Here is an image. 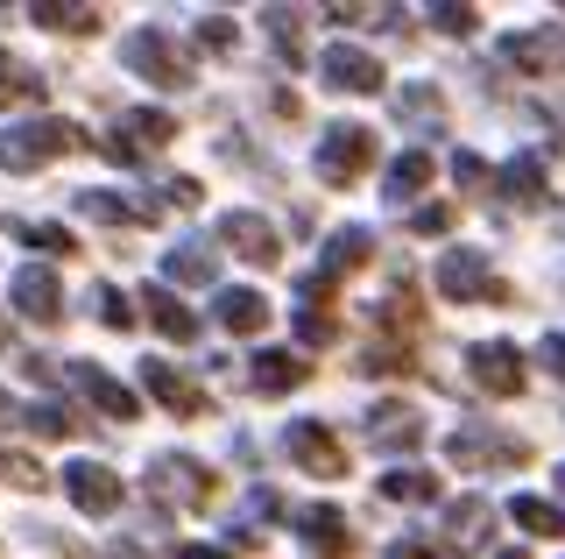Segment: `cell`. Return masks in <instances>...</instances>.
<instances>
[{"label":"cell","mask_w":565,"mask_h":559,"mask_svg":"<svg viewBox=\"0 0 565 559\" xmlns=\"http://www.w3.org/2000/svg\"><path fill=\"white\" fill-rule=\"evenodd\" d=\"M93 135H78L71 120H29V128H0V170H43L50 156H71V149H85Z\"/></svg>","instance_id":"1"},{"label":"cell","mask_w":565,"mask_h":559,"mask_svg":"<svg viewBox=\"0 0 565 559\" xmlns=\"http://www.w3.org/2000/svg\"><path fill=\"white\" fill-rule=\"evenodd\" d=\"M375 164V135L367 128H353V120H340V128H326L318 135V178H326L332 191H347L361 170Z\"/></svg>","instance_id":"2"},{"label":"cell","mask_w":565,"mask_h":559,"mask_svg":"<svg viewBox=\"0 0 565 559\" xmlns=\"http://www.w3.org/2000/svg\"><path fill=\"white\" fill-rule=\"evenodd\" d=\"M431 284H438V298H446V305L509 298V291L488 276V255H481V249H446V255H438V270H431Z\"/></svg>","instance_id":"3"},{"label":"cell","mask_w":565,"mask_h":559,"mask_svg":"<svg viewBox=\"0 0 565 559\" xmlns=\"http://www.w3.org/2000/svg\"><path fill=\"white\" fill-rule=\"evenodd\" d=\"M149 488L170 496V503H191V510H205V503L220 496V482H212L191 453H156V461H149Z\"/></svg>","instance_id":"4"},{"label":"cell","mask_w":565,"mask_h":559,"mask_svg":"<svg viewBox=\"0 0 565 559\" xmlns=\"http://www.w3.org/2000/svg\"><path fill=\"white\" fill-rule=\"evenodd\" d=\"M502 57L530 78H552L565 72V29H516V36H502Z\"/></svg>","instance_id":"5"},{"label":"cell","mask_w":565,"mask_h":559,"mask_svg":"<svg viewBox=\"0 0 565 559\" xmlns=\"http://www.w3.org/2000/svg\"><path fill=\"white\" fill-rule=\"evenodd\" d=\"M282 446H290V461L305 467V475H347V453H340V440H332L326 425H311V418H297L290 432H282Z\"/></svg>","instance_id":"6"},{"label":"cell","mask_w":565,"mask_h":559,"mask_svg":"<svg viewBox=\"0 0 565 559\" xmlns=\"http://www.w3.org/2000/svg\"><path fill=\"white\" fill-rule=\"evenodd\" d=\"M220 241H226L241 262H255V270H276V262H282L276 226L262 220V213H226V220H220Z\"/></svg>","instance_id":"7"},{"label":"cell","mask_w":565,"mask_h":559,"mask_svg":"<svg viewBox=\"0 0 565 559\" xmlns=\"http://www.w3.org/2000/svg\"><path fill=\"white\" fill-rule=\"evenodd\" d=\"M141 382H149V397H156L170 418H199V411H205V390H199L184 369H177V361H141Z\"/></svg>","instance_id":"8"},{"label":"cell","mask_w":565,"mask_h":559,"mask_svg":"<svg viewBox=\"0 0 565 559\" xmlns=\"http://www.w3.org/2000/svg\"><path fill=\"white\" fill-rule=\"evenodd\" d=\"M64 496L78 503L85 517H106V510H120V475L99 467V461H78V467H64Z\"/></svg>","instance_id":"9"},{"label":"cell","mask_w":565,"mask_h":559,"mask_svg":"<svg viewBox=\"0 0 565 559\" xmlns=\"http://www.w3.org/2000/svg\"><path fill=\"white\" fill-rule=\"evenodd\" d=\"M318 72H326L332 93H375L382 85V64L367 57V50H353V43H332L326 57H318Z\"/></svg>","instance_id":"10"},{"label":"cell","mask_w":565,"mask_h":559,"mask_svg":"<svg viewBox=\"0 0 565 559\" xmlns=\"http://www.w3.org/2000/svg\"><path fill=\"white\" fill-rule=\"evenodd\" d=\"M473 382H481L488 397H523V355L509 340H494V347H473Z\"/></svg>","instance_id":"11"},{"label":"cell","mask_w":565,"mask_h":559,"mask_svg":"<svg viewBox=\"0 0 565 559\" xmlns=\"http://www.w3.org/2000/svg\"><path fill=\"white\" fill-rule=\"evenodd\" d=\"M452 461L459 467H523L530 446L502 440V432H452Z\"/></svg>","instance_id":"12"},{"label":"cell","mask_w":565,"mask_h":559,"mask_svg":"<svg viewBox=\"0 0 565 559\" xmlns=\"http://www.w3.org/2000/svg\"><path fill=\"white\" fill-rule=\"evenodd\" d=\"M14 312H22V319H35V326H57V319H64V291H57V276L29 262V270L14 276Z\"/></svg>","instance_id":"13"},{"label":"cell","mask_w":565,"mask_h":559,"mask_svg":"<svg viewBox=\"0 0 565 559\" xmlns=\"http://www.w3.org/2000/svg\"><path fill=\"white\" fill-rule=\"evenodd\" d=\"M128 64L135 72H149L156 85H191V64L170 50V36H156V29H141V36H128Z\"/></svg>","instance_id":"14"},{"label":"cell","mask_w":565,"mask_h":559,"mask_svg":"<svg viewBox=\"0 0 565 559\" xmlns=\"http://www.w3.org/2000/svg\"><path fill=\"white\" fill-rule=\"evenodd\" d=\"M424 440V418L411 404H375L367 411V446H382V453H411Z\"/></svg>","instance_id":"15"},{"label":"cell","mask_w":565,"mask_h":559,"mask_svg":"<svg viewBox=\"0 0 565 559\" xmlns=\"http://www.w3.org/2000/svg\"><path fill=\"white\" fill-rule=\"evenodd\" d=\"M297 531H305V546L318 559H347L353 552V531H347V517L332 510V503H311V510H297Z\"/></svg>","instance_id":"16"},{"label":"cell","mask_w":565,"mask_h":559,"mask_svg":"<svg viewBox=\"0 0 565 559\" xmlns=\"http://www.w3.org/2000/svg\"><path fill=\"white\" fill-rule=\"evenodd\" d=\"M247 382H255L262 397H282V390H297V382H311V361H305V355H290V347H269V355H255Z\"/></svg>","instance_id":"17"},{"label":"cell","mask_w":565,"mask_h":559,"mask_svg":"<svg viewBox=\"0 0 565 559\" xmlns=\"http://www.w3.org/2000/svg\"><path fill=\"white\" fill-rule=\"evenodd\" d=\"M71 382H78V397H93V404L106 411V418H135V397L128 390H120V382L114 376H106V369H93V361H71V369H64Z\"/></svg>","instance_id":"18"},{"label":"cell","mask_w":565,"mask_h":559,"mask_svg":"<svg viewBox=\"0 0 565 559\" xmlns=\"http://www.w3.org/2000/svg\"><path fill=\"white\" fill-rule=\"evenodd\" d=\"M367 249H375V234H367V226H340V234L326 241V270H318V276H326V284H340V276H353L367 262Z\"/></svg>","instance_id":"19"},{"label":"cell","mask_w":565,"mask_h":559,"mask_svg":"<svg viewBox=\"0 0 565 559\" xmlns=\"http://www.w3.org/2000/svg\"><path fill=\"white\" fill-rule=\"evenodd\" d=\"M220 326L226 334H262L269 326V305H262V291H220Z\"/></svg>","instance_id":"20"},{"label":"cell","mask_w":565,"mask_h":559,"mask_svg":"<svg viewBox=\"0 0 565 559\" xmlns=\"http://www.w3.org/2000/svg\"><path fill=\"white\" fill-rule=\"evenodd\" d=\"M141 305H149V326H156L163 340H191V334H199V319H191V312L177 305L170 291H141Z\"/></svg>","instance_id":"21"},{"label":"cell","mask_w":565,"mask_h":559,"mask_svg":"<svg viewBox=\"0 0 565 559\" xmlns=\"http://www.w3.org/2000/svg\"><path fill=\"white\" fill-rule=\"evenodd\" d=\"M78 213L106 220V226H135V220H156V205H128V199H114V191H78Z\"/></svg>","instance_id":"22"},{"label":"cell","mask_w":565,"mask_h":559,"mask_svg":"<svg viewBox=\"0 0 565 559\" xmlns=\"http://www.w3.org/2000/svg\"><path fill=\"white\" fill-rule=\"evenodd\" d=\"M120 128L135 135V143H128L135 156H141V149H163V143H177V120H170L163 107H135L128 120H120Z\"/></svg>","instance_id":"23"},{"label":"cell","mask_w":565,"mask_h":559,"mask_svg":"<svg viewBox=\"0 0 565 559\" xmlns=\"http://www.w3.org/2000/svg\"><path fill=\"white\" fill-rule=\"evenodd\" d=\"M502 199L509 205H537L544 199V164H537V156H516V164L502 170Z\"/></svg>","instance_id":"24"},{"label":"cell","mask_w":565,"mask_h":559,"mask_svg":"<svg viewBox=\"0 0 565 559\" xmlns=\"http://www.w3.org/2000/svg\"><path fill=\"white\" fill-rule=\"evenodd\" d=\"M375 326H388V334H403V340H417V334H424V312H417V291L403 284L396 298H382V305H375Z\"/></svg>","instance_id":"25"},{"label":"cell","mask_w":565,"mask_h":559,"mask_svg":"<svg viewBox=\"0 0 565 559\" xmlns=\"http://www.w3.org/2000/svg\"><path fill=\"white\" fill-rule=\"evenodd\" d=\"M29 22L43 29H64V36H85V29H99V8H64V0H35Z\"/></svg>","instance_id":"26"},{"label":"cell","mask_w":565,"mask_h":559,"mask_svg":"<svg viewBox=\"0 0 565 559\" xmlns=\"http://www.w3.org/2000/svg\"><path fill=\"white\" fill-rule=\"evenodd\" d=\"M509 517H516L523 531H537V538H565V510H558V503H544V496H516V503H509Z\"/></svg>","instance_id":"27"},{"label":"cell","mask_w":565,"mask_h":559,"mask_svg":"<svg viewBox=\"0 0 565 559\" xmlns=\"http://www.w3.org/2000/svg\"><path fill=\"white\" fill-rule=\"evenodd\" d=\"M8 234L29 241L35 255H71V226H57V220H8Z\"/></svg>","instance_id":"28"},{"label":"cell","mask_w":565,"mask_h":559,"mask_svg":"<svg viewBox=\"0 0 565 559\" xmlns=\"http://www.w3.org/2000/svg\"><path fill=\"white\" fill-rule=\"evenodd\" d=\"M22 99H43V78H35L22 57L0 50V107H22Z\"/></svg>","instance_id":"29"},{"label":"cell","mask_w":565,"mask_h":559,"mask_svg":"<svg viewBox=\"0 0 565 559\" xmlns=\"http://www.w3.org/2000/svg\"><path fill=\"white\" fill-rule=\"evenodd\" d=\"M14 418H22L35 440H71V432H78V418H71L64 404H29V411H14Z\"/></svg>","instance_id":"30"},{"label":"cell","mask_w":565,"mask_h":559,"mask_svg":"<svg viewBox=\"0 0 565 559\" xmlns=\"http://www.w3.org/2000/svg\"><path fill=\"white\" fill-rule=\"evenodd\" d=\"M382 496H396V503H438V475H424V467L382 475Z\"/></svg>","instance_id":"31"},{"label":"cell","mask_w":565,"mask_h":559,"mask_svg":"<svg viewBox=\"0 0 565 559\" xmlns=\"http://www.w3.org/2000/svg\"><path fill=\"white\" fill-rule=\"evenodd\" d=\"M431 184V149H411L396 170H388V199H411V191Z\"/></svg>","instance_id":"32"},{"label":"cell","mask_w":565,"mask_h":559,"mask_svg":"<svg viewBox=\"0 0 565 559\" xmlns=\"http://www.w3.org/2000/svg\"><path fill=\"white\" fill-rule=\"evenodd\" d=\"M481 531H488V503H481V496L452 503V546H459V552H467V546H481Z\"/></svg>","instance_id":"33"},{"label":"cell","mask_w":565,"mask_h":559,"mask_svg":"<svg viewBox=\"0 0 565 559\" xmlns=\"http://www.w3.org/2000/svg\"><path fill=\"white\" fill-rule=\"evenodd\" d=\"M262 22H269V36L282 43V57H290V64H305V36H297V22H305V14H297V8H269Z\"/></svg>","instance_id":"34"},{"label":"cell","mask_w":565,"mask_h":559,"mask_svg":"<svg viewBox=\"0 0 565 559\" xmlns=\"http://www.w3.org/2000/svg\"><path fill=\"white\" fill-rule=\"evenodd\" d=\"M212 270H220L212 249H170V276H177V284H212Z\"/></svg>","instance_id":"35"},{"label":"cell","mask_w":565,"mask_h":559,"mask_svg":"<svg viewBox=\"0 0 565 559\" xmlns=\"http://www.w3.org/2000/svg\"><path fill=\"white\" fill-rule=\"evenodd\" d=\"M361 369H367V376H411V369H417V355H411V347H388V340H375Z\"/></svg>","instance_id":"36"},{"label":"cell","mask_w":565,"mask_h":559,"mask_svg":"<svg viewBox=\"0 0 565 559\" xmlns=\"http://www.w3.org/2000/svg\"><path fill=\"white\" fill-rule=\"evenodd\" d=\"M332 334H340V319H332V312H318V305H297V340H305V347H326Z\"/></svg>","instance_id":"37"},{"label":"cell","mask_w":565,"mask_h":559,"mask_svg":"<svg viewBox=\"0 0 565 559\" xmlns=\"http://www.w3.org/2000/svg\"><path fill=\"white\" fill-rule=\"evenodd\" d=\"M93 305H99V319L114 326V334H128V326H135V312H128V298H120L114 284H93Z\"/></svg>","instance_id":"38"},{"label":"cell","mask_w":565,"mask_h":559,"mask_svg":"<svg viewBox=\"0 0 565 559\" xmlns=\"http://www.w3.org/2000/svg\"><path fill=\"white\" fill-rule=\"evenodd\" d=\"M0 475H8L14 488H43V482H50V475H43V467H35V461H29V453H0Z\"/></svg>","instance_id":"39"},{"label":"cell","mask_w":565,"mask_h":559,"mask_svg":"<svg viewBox=\"0 0 565 559\" xmlns=\"http://www.w3.org/2000/svg\"><path fill=\"white\" fill-rule=\"evenodd\" d=\"M199 43H212V50H234V14H199Z\"/></svg>","instance_id":"40"},{"label":"cell","mask_w":565,"mask_h":559,"mask_svg":"<svg viewBox=\"0 0 565 559\" xmlns=\"http://www.w3.org/2000/svg\"><path fill=\"white\" fill-rule=\"evenodd\" d=\"M403 114H411V120H424V114H431V120H438V114H446V99H438L431 85H411V93H403Z\"/></svg>","instance_id":"41"},{"label":"cell","mask_w":565,"mask_h":559,"mask_svg":"<svg viewBox=\"0 0 565 559\" xmlns=\"http://www.w3.org/2000/svg\"><path fill=\"white\" fill-rule=\"evenodd\" d=\"M452 178L467 184V191H488V164H481V156L467 149V156H452Z\"/></svg>","instance_id":"42"},{"label":"cell","mask_w":565,"mask_h":559,"mask_svg":"<svg viewBox=\"0 0 565 559\" xmlns=\"http://www.w3.org/2000/svg\"><path fill=\"white\" fill-rule=\"evenodd\" d=\"M431 22L446 29V36H467V29L481 22V14H473V8H431Z\"/></svg>","instance_id":"43"},{"label":"cell","mask_w":565,"mask_h":559,"mask_svg":"<svg viewBox=\"0 0 565 559\" xmlns=\"http://www.w3.org/2000/svg\"><path fill=\"white\" fill-rule=\"evenodd\" d=\"M411 226H417V234H446V226H452V205H424V213H411Z\"/></svg>","instance_id":"44"},{"label":"cell","mask_w":565,"mask_h":559,"mask_svg":"<svg viewBox=\"0 0 565 559\" xmlns=\"http://www.w3.org/2000/svg\"><path fill=\"white\" fill-rule=\"evenodd\" d=\"M544 369H552V376L565 382V334H552V340H544Z\"/></svg>","instance_id":"45"},{"label":"cell","mask_w":565,"mask_h":559,"mask_svg":"<svg viewBox=\"0 0 565 559\" xmlns=\"http://www.w3.org/2000/svg\"><path fill=\"white\" fill-rule=\"evenodd\" d=\"M163 191H170V205H199V184H191V178H170Z\"/></svg>","instance_id":"46"},{"label":"cell","mask_w":565,"mask_h":559,"mask_svg":"<svg viewBox=\"0 0 565 559\" xmlns=\"http://www.w3.org/2000/svg\"><path fill=\"white\" fill-rule=\"evenodd\" d=\"M388 559H438V552H431V546H396Z\"/></svg>","instance_id":"47"},{"label":"cell","mask_w":565,"mask_h":559,"mask_svg":"<svg viewBox=\"0 0 565 559\" xmlns=\"http://www.w3.org/2000/svg\"><path fill=\"white\" fill-rule=\"evenodd\" d=\"M177 559H226V552H212V546H184Z\"/></svg>","instance_id":"48"},{"label":"cell","mask_w":565,"mask_h":559,"mask_svg":"<svg viewBox=\"0 0 565 559\" xmlns=\"http://www.w3.org/2000/svg\"><path fill=\"white\" fill-rule=\"evenodd\" d=\"M8 418H14V404H8V397H0V425H8Z\"/></svg>","instance_id":"49"},{"label":"cell","mask_w":565,"mask_h":559,"mask_svg":"<svg viewBox=\"0 0 565 559\" xmlns=\"http://www.w3.org/2000/svg\"><path fill=\"white\" fill-rule=\"evenodd\" d=\"M502 559H530V552H502Z\"/></svg>","instance_id":"50"},{"label":"cell","mask_w":565,"mask_h":559,"mask_svg":"<svg viewBox=\"0 0 565 559\" xmlns=\"http://www.w3.org/2000/svg\"><path fill=\"white\" fill-rule=\"evenodd\" d=\"M0 347H8V326H0Z\"/></svg>","instance_id":"51"},{"label":"cell","mask_w":565,"mask_h":559,"mask_svg":"<svg viewBox=\"0 0 565 559\" xmlns=\"http://www.w3.org/2000/svg\"><path fill=\"white\" fill-rule=\"evenodd\" d=\"M558 488H565V467H558Z\"/></svg>","instance_id":"52"}]
</instances>
